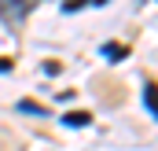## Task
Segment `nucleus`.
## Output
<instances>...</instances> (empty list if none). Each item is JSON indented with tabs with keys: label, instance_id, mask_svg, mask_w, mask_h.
Masks as SVG:
<instances>
[{
	"label": "nucleus",
	"instance_id": "1",
	"mask_svg": "<svg viewBox=\"0 0 158 151\" xmlns=\"http://www.w3.org/2000/svg\"><path fill=\"white\" fill-rule=\"evenodd\" d=\"M37 4H40V0H0V19H4L7 26L19 30V26L26 22V15H30Z\"/></svg>",
	"mask_w": 158,
	"mask_h": 151
},
{
	"label": "nucleus",
	"instance_id": "2",
	"mask_svg": "<svg viewBox=\"0 0 158 151\" xmlns=\"http://www.w3.org/2000/svg\"><path fill=\"white\" fill-rule=\"evenodd\" d=\"M88 122H92V114H88V111H74V114H63V125H66V129H85Z\"/></svg>",
	"mask_w": 158,
	"mask_h": 151
},
{
	"label": "nucleus",
	"instance_id": "3",
	"mask_svg": "<svg viewBox=\"0 0 158 151\" xmlns=\"http://www.w3.org/2000/svg\"><path fill=\"white\" fill-rule=\"evenodd\" d=\"M103 55H107L110 63H121V59L129 55V48H125V44H118V41H107V44H103Z\"/></svg>",
	"mask_w": 158,
	"mask_h": 151
},
{
	"label": "nucleus",
	"instance_id": "4",
	"mask_svg": "<svg viewBox=\"0 0 158 151\" xmlns=\"http://www.w3.org/2000/svg\"><path fill=\"white\" fill-rule=\"evenodd\" d=\"M143 103H147V111L158 118V85H143Z\"/></svg>",
	"mask_w": 158,
	"mask_h": 151
},
{
	"label": "nucleus",
	"instance_id": "5",
	"mask_svg": "<svg viewBox=\"0 0 158 151\" xmlns=\"http://www.w3.org/2000/svg\"><path fill=\"white\" fill-rule=\"evenodd\" d=\"M15 107H19L22 114H44V107H40V103H33V100H19Z\"/></svg>",
	"mask_w": 158,
	"mask_h": 151
},
{
	"label": "nucleus",
	"instance_id": "6",
	"mask_svg": "<svg viewBox=\"0 0 158 151\" xmlns=\"http://www.w3.org/2000/svg\"><path fill=\"white\" fill-rule=\"evenodd\" d=\"M59 70H63V67H59L55 59H48V63H44V74H59Z\"/></svg>",
	"mask_w": 158,
	"mask_h": 151
},
{
	"label": "nucleus",
	"instance_id": "7",
	"mask_svg": "<svg viewBox=\"0 0 158 151\" xmlns=\"http://www.w3.org/2000/svg\"><path fill=\"white\" fill-rule=\"evenodd\" d=\"M0 74H11V59H0Z\"/></svg>",
	"mask_w": 158,
	"mask_h": 151
}]
</instances>
